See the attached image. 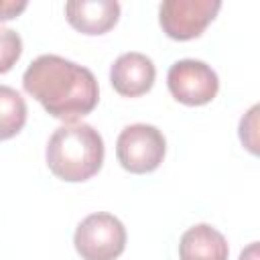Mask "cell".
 <instances>
[{
  "label": "cell",
  "mask_w": 260,
  "mask_h": 260,
  "mask_svg": "<svg viewBox=\"0 0 260 260\" xmlns=\"http://www.w3.org/2000/svg\"><path fill=\"white\" fill-rule=\"evenodd\" d=\"M22 85L53 118L65 120L67 124L87 116L100 100L93 73L59 55L37 57L26 67Z\"/></svg>",
  "instance_id": "cell-1"
},
{
  "label": "cell",
  "mask_w": 260,
  "mask_h": 260,
  "mask_svg": "<svg viewBox=\"0 0 260 260\" xmlns=\"http://www.w3.org/2000/svg\"><path fill=\"white\" fill-rule=\"evenodd\" d=\"M104 162V140L85 122L59 126L47 144V165L63 181L79 183L91 179Z\"/></svg>",
  "instance_id": "cell-2"
},
{
  "label": "cell",
  "mask_w": 260,
  "mask_h": 260,
  "mask_svg": "<svg viewBox=\"0 0 260 260\" xmlns=\"http://www.w3.org/2000/svg\"><path fill=\"white\" fill-rule=\"evenodd\" d=\"M73 244L83 260H116L126 246V228L112 213H91L77 225Z\"/></svg>",
  "instance_id": "cell-3"
},
{
  "label": "cell",
  "mask_w": 260,
  "mask_h": 260,
  "mask_svg": "<svg viewBox=\"0 0 260 260\" xmlns=\"http://www.w3.org/2000/svg\"><path fill=\"white\" fill-rule=\"evenodd\" d=\"M165 150L167 142L162 132L150 124L126 126L116 142L118 162L134 175H144L158 169L165 158Z\"/></svg>",
  "instance_id": "cell-4"
},
{
  "label": "cell",
  "mask_w": 260,
  "mask_h": 260,
  "mask_svg": "<svg viewBox=\"0 0 260 260\" xmlns=\"http://www.w3.org/2000/svg\"><path fill=\"white\" fill-rule=\"evenodd\" d=\"M167 85L177 102L185 106H203L215 98L219 79L207 63L197 59H181L171 65Z\"/></svg>",
  "instance_id": "cell-5"
},
{
  "label": "cell",
  "mask_w": 260,
  "mask_h": 260,
  "mask_svg": "<svg viewBox=\"0 0 260 260\" xmlns=\"http://www.w3.org/2000/svg\"><path fill=\"white\" fill-rule=\"evenodd\" d=\"M219 8V0H167L160 4L158 20L167 37L175 41H189L207 28Z\"/></svg>",
  "instance_id": "cell-6"
},
{
  "label": "cell",
  "mask_w": 260,
  "mask_h": 260,
  "mask_svg": "<svg viewBox=\"0 0 260 260\" xmlns=\"http://www.w3.org/2000/svg\"><path fill=\"white\" fill-rule=\"evenodd\" d=\"M154 63L142 53H124L110 69V81L114 89L126 98H138L146 93L154 83Z\"/></svg>",
  "instance_id": "cell-7"
},
{
  "label": "cell",
  "mask_w": 260,
  "mask_h": 260,
  "mask_svg": "<svg viewBox=\"0 0 260 260\" xmlns=\"http://www.w3.org/2000/svg\"><path fill=\"white\" fill-rule=\"evenodd\" d=\"M65 16L83 35H104L118 22L120 4L116 0H73L65 4Z\"/></svg>",
  "instance_id": "cell-8"
},
{
  "label": "cell",
  "mask_w": 260,
  "mask_h": 260,
  "mask_svg": "<svg viewBox=\"0 0 260 260\" xmlns=\"http://www.w3.org/2000/svg\"><path fill=\"white\" fill-rule=\"evenodd\" d=\"M230 248L221 232L209 223L189 228L179 242L181 260H228Z\"/></svg>",
  "instance_id": "cell-9"
},
{
  "label": "cell",
  "mask_w": 260,
  "mask_h": 260,
  "mask_svg": "<svg viewBox=\"0 0 260 260\" xmlns=\"http://www.w3.org/2000/svg\"><path fill=\"white\" fill-rule=\"evenodd\" d=\"M26 122V102L24 98L8 87L0 85V140L16 136Z\"/></svg>",
  "instance_id": "cell-10"
},
{
  "label": "cell",
  "mask_w": 260,
  "mask_h": 260,
  "mask_svg": "<svg viewBox=\"0 0 260 260\" xmlns=\"http://www.w3.org/2000/svg\"><path fill=\"white\" fill-rule=\"evenodd\" d=\"M22 53V41L16 30L0 26V73H6L14 67Z\"/></svg>",
  "instance_id": "cell-11"
},
{
  "label": "cell",
  "mask_w": 260,
  "mask_h": 260,
  "mask_svg": "<svg viewBox=\"0 0 260 260\" xmlns=\"http://www.w3.org/2000/svg\"><path fill=\"white\" fill-rule=\"evenodd\" d=\"M256 128H258V106H252L250 112L240 122V138H242L244 146L252 154L258 152V134H256Z\"/></svg>",
  "instance_id": "cell-12"
},
{
  "label": "cell",
  "mask_w": 260,
  "mask_h": 260,
  "mask_svg": "<svg viewBox=\"0 0 260 260\" xmlns=\"http://www.w3.org/2000/svg\"><path fill=\"white\" fill-rule=\"evenodd\" d=\"M24 8H26V2L24 0H18V2H0V20L16 18Z\"/></svg>",
  "instance_id": "cell-13"
},
{
  "label": "cell",
  "mask_w": 260,
  "mask_h": 260,
  "mask_svg": "<svg viewBox=\"0 0 260 260\" xmlns=\"http://www.w3.org/2000/svg\"><path fill=\"white\" fill-rule=\"evenodd\" d=\"M240 260H260V256H258V242H252V244L240 254Z\"/></svg>",
  "instance_id": "cell-14"
}]
</instances>
